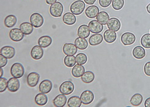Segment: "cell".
I'll return each mask as SVG.
<instances>
[{"label":"cell","instance_id":"cell-1","mask_svg":"<svg viewBox=\"0 0 150 107\" xmlns=\"http://www.w3.org/2000/svg\"><path fill=\"white\" fill-rule=\"evenodd\" d=\"M85 3L81 1V0H77L75 2H74L70 7V11L73 14L79 15L85 10Z\"/></svg>","mask_w":150,"mask_h":107},{"label":"cell","instance_id":"cell-2","mask_svg":"<svg viewBox=\"0 0 150 107\" xmlns=\"http://www.w3.org/2000/svg\"><path fill=\"white\" fill-rule=\"evenodd\" d=\"M25 73L24 67L20 63H16L13 64L11 68V73L13 77L17 78H22Z\"/></svg>","mask_w":150,"mask_h":107},{"label":"cell","instance_id":"cell-3","mask_svg":"<svg viewBox=\"0 0 150 107\" xmlns=\"http://www.w3.org/2000/svg\"><path fill=\"white\" fill-rule=\"evenodd\" d=\"M63 12V6L60 2H56L50 7V14L54 17H60Z\"/></svg>","mask_w":150,"mask_h":107},{"label":"cell","instance_id":"cell-4","mask_svg":"<svg viewBox=\"0 0 150 107\" xmlns=\"http://www.w3.org/2000/svg\"><path fill=\"white\" fill-rule=\"evenodd\" d=\"M74 90V84L70 81L63 82L59 86V92L66 96L69 95Z\"/></svg>","mask_w":150,"mask_h":107},{"label":"cell","instance_id":"cell-5","mask_svg":"<svg viewBox=\"0 0 150 107\" xmlns=\"http://www.w3.org/2000/svg\"><path fill=\"white\" fill-rule=\"evenodd\" d=\"M44 18L39 13H34L30 17V22L35 28L41 27L44 24Z\"/></svg>","mask_w":150,"mask_h":107},{"label":"cell","instance_id":"cell-6","mask_svg":"<svg viewBox=\"0 0 150 107\" xmlns=\"http://www.w3.org/2000/svg\"><path fill=\"white\" fill-rule=\"evenodd\" d=\"M136 40L135 36L132 32H125L121 37V41L124 45L128 46L132 45Z\"/></svg>","mask_w":150,"mask_h":107},{"label":"cell","instance_id":"cell-7","mask_svg":"<svg viewBox=\"0 0 150 107\" xmlns=\"http://www.w3.org/2000/svg\"><path fill=\"white\" fill-rule=\"evenodd\" d=\"M94 98V94L90 90H86L83 91L80 96V99L81 103L86 105H89L93 102Z\"/></svg>","mask_w":150,"mask_h":107},{"label":"cell","instance_id":"cell-8","mask_svg":"<svg viewBox=\"0 0 150 107\" xmlns=\"http://www.w3.org/2000/svg\"><path fill=\"white\" fill-rule=\"evenodd\" d=\"M23 32L18 28H13L9 32V37L12 41L14 42H20L24 38Z\"/></svg>","mask_w":150,"mask_h":107},{"label":"cell","instance_id":"cell-9","mask_svg":"<svg viewBox=\"0 0 150 107\" xmlns=\"http://www.w3.org/2000/svg\"><path fill=\"white\" fill-rule=\"evenodd\" d=\"M40 75L37 72H31L27 77V83L31 88H34L38 85L39 82Z\"/></svg>","mask_w":150,"mask_h":107},{"label":"cell","instance_id":"cell-10","mask_svg":"<svg viewBox=\"0 0 150 107\" xmlns=\"http://www.w3.org/2000/svg\"><path fill=\"white\" fill-rule=\"evenodd\" d=\"M53 87L52 82L49 80H44L39 84V89L40 92L44 94L49 93Z\"/></svg>","mask_w":150,"mask_h":107},{"label":"cell","instance_id":"cell-11","mask_svg":"<svg viewBox=\"0 0 150 107\" xmlns=\"http://www.w3.org/2000/svg\"><path fill=\"white\" fill-rule=\"evenodd\" d=\"M20 86V81L17 78L12 77L8 80V89L11 92H17Z\"/></svg>","mask_w":150,"mask_h":107},{"label":"cell","instance_id":"cell-12","mask_svg":"<svg viewBox=\"0 0 150 107\" xmlns=\"http://www.w3.org/2000/svg\"><path fill=\"white\" fill-rule=\"evenodd\" d=\"M88 27H89L90 31L94 34L101 32L104 28L103 25L100 23L98 20L91 21L88 24Z\"/></svg>","mask_w":150,"mask_h":107},{"label":"cell","instance_id":"cell-13","mask_svg":"<svg viewBox=\"0 0 150 107\" xmlns=\"http://www.w3.org/2000/svg\"><path fill=\"white\" fill-rule=\"evenodd\" d=\"M0 53L8 59H11L16 55V50L11 46H4L0 50Z\"/></svg>","mask_w":150,"mask_h":107},{"label":"cell","instance_id":"cell-14","mask_svg":"<svg viewBox=\"0 0 150 107\" xmlns=\"http://www.w3.org/2000/svg\"><path fill=\"white\" fill-rule=\"evenodd\" d=\"M31 56L33 59L35 60H39L44 56V50L42 47L40 45H36L33 46L31 51Z\"/></svg>","mask_w":150,"mask_h":107},{"label":"cell","instance_id":"cell-15","mask_svg":"<svg viewBox=\"0 0 150 107\" xmlns=\"http://www.w3.org/2000/svg\"><path fill=\"white\" fill-rule=\"evenodd\" d=\"M77 48L75 44H72L71 43L65 44L63 46V51L66 55H71L73 56L77 54Z\"/></svg>","mask_w":150,"mask_h":107},{"label":"cell","instance_id":"cell-16","mask_svg":"<svg viewBox=\"0 0 150 107\" xmlns=\"http://www.w3.org/2000/svg\"><path fill=\"white\" fill-rule=\"evenodd\" d=\"M107 27L108 30L117 32L121 28L120 21L117 18H111L107 23Z\"/></svg>","mask_w":150,"mask_h":107},{"label":"cell","instance_id":"cell-17","mask_svg":"<svg viewBox=\"0 0 150 107\" xmlns=\"http://www.w3.org/2000/svg\"><path fill=\"white\" fill-rule=\"evenodd\" d=\"M99 13V9L98 6L91 5L88 7L85 10V15L90 18H96Z\"/></svg>","mask_w":150,"mask_h":107},{"label":"cell","instance_id":"cell-18","mask_svg":"<svg viewBox=\"0 0 150 107\" xmlns=\"http://www.w3.org/2000/svg\"><path fill=\"white\" fill-rule=\"evenodd\" d=\"M132 55L135 59H142L144 58L146 56V51L144 47L140 46H135L133 49Z\"/></svg>","mask_w":150,"mask_h":107},{"label":"cell","instance_id":"cell-19","mask_svg":"<svg viewBox=\"0 0 150 107\" xmlns=\"http://www.w3.org/2000/svg\"><path fill=\"white\" fill-rule=\"evenodd\" d=\"M117 35L115 31L111 30H107L104 33V38L106 42L111 44L114 42L117 39Z\"/></svg>","mask_w":150,"mask_h":107},{"label":"cell","instance_id":"cell-20","mask_svg":"<svg viewBox=\"0 0 150 107\" xmlns=\"http://www.w3.org/2000/svg\"><path fill=\"white\" fill-rule=\"evenodd\" d=\"M90 30L86 25H81L79 26L77 31V35L81 38L86 39L90 34Z\"/></svg>","mask_w":150,"mask_h":107},{"label":"cell","instance_id":"cell-21","mask_svg":"<svg viewBox=\"0 0 150 107\" xmlns=\"http://www.w3.org/2000/svg\"><path fill=\"white\" fill-rule=\"evenodd\" d=\"M53 105L57 107L64 106L66 103H67V98L66 97V95L63 94L58 95L53 99Z\"/></svg>","mask_w":150,"mask_h":107},{"label":"cell","instance_id":"cell-22","mask_svg":"<svg viewBox=\"0 0 150 107\" xmlns=\"http://www.w3.org/2000/svg\"><path fill=\"white\" fill-rule=\"evenodd\" d=\"M85 68L83 65H75L72 69V75L75 78H80L85 72Z\"/></svg>","mask_w":150,"mask_h":107},{"label":"cell","instance_id":"cell-23","mask_svg":"<svg viewBox=\"0 0 150 107\" xmlns=\"http://www.w3.org/2000/svg\"><path fill=\"white\" fill-rule=\"evenodd\" d=\"M76 17L71 12H67L63 17V21L64 23L67 25H73L76 22Z\"/></svg>","mask_w":150,"mask_h":107},{"label":"cell","instance_id":"cell-24","mask_svg":"<svg viewBox=\"0 0 150 107\" xmlns=\"http://www.w3.org/2000/svg\"><path fill=\"white\" fill-rule=\"evenodd\" d=\"M52 43V39L49 36H44L40 37L38 40V45L42 48H47Z\"/></svg>","mask_w":150,"mask_h":107},{"label":"cell","instance_id":"cell-25","mask_svg":"<svg viewBox=\"0 0 150 107\" xmlns=\"http://www.w3.org/2000/svg\"><path fill=\"white\" fill-rule=\"evenodd\" d=\"M34 26L31 23L28 22H24L22 23L20 25V29L21 30L24 34L25 35H30L33 32Z\"/></svg>","mask_w":150,"mask_h":107},{"label":"cell","instance_id":"cell-26","mask_svg":"<svg viewBox=\"0 0 150 107\" xmlns=\"http://www.w3.org/2000/svg\"><path fill=\"white\" fill-rule=\"evenodd\" d=\"M103 36L102 34L98 33L92 35L89 39V43L92 46H96L100 44L103 41Z\"/></svg>","mask_w":150,"mask_h":107},{"label":"cell","instance_id":"cell-27","mask_svg":"<svg viewBox=\"0 0 150 107\" xmlns=\"http://www.w3.org/2000/svg\"><path fill=\"white\" fill-rule=\"evenodd\" d=\"M35 100L38 105L44 106L48 102V97L45 95V94L40 92L36 96Z\"/></svg>","mask_w":150,"mask_h":107},{"label":"cell","instance_id":"cell-28","mask_svg":"<svg viewBox=\"0 0 150 107\" xmlns=\"http://www.w3.org/2000/svg\"><path fill=\"white\" fill-rule=\"evenodd\" d=\"M96 19L102 25H106L107 24L109 20H110V17H109V15L107 12L105 11H101L98 14Z\"/></svg>","mask_w":150,"mask_h":107},{"label":"cell","instance_id":"cell-29","mask_svg":"<svg viewBox=\"0 0 150 107\" xmlns=\"http://www.w3.org/2000/svg\"><path fill=\"white\" fill-rule=\"evenodd\" d=\"M80 97L79 96H72L67 101V105L69 107H80L81 105Z\"/></svg>","mask_w":150,"mask_h":107},{"label":"cell","instance_id":"cell-30","mask_svg":"<svg viewBox=\"0 0 150 107\" xmlns=\"http://www.w3.org/2000/svg\"><path fill=\"white\" fill-rule=\"evenodd\" d=\"M75 45L77 46V48L79 50H83L86 49L88 47V42L84 38L81 37H77L75 40Z\"/></svg>","mask_w":150,"mask_h":107},{"label":"cell","instance_id":"cell-31","mask_svg":"<svg viewBox=\"0 0 150 107\" xmlns=\"http://www.w3.org/2000/svg\"><path fill=\"white\" fill-rule=\"evenodd\" d=\"M81 78V81L84 83H91L94 81L95 76L93 72L91 71H86L83 73Z\"/></svg>","mask_w":150,"mask_h":107},{"label":"cell","instance_id":"cell-32","mask_svg":"<svg viewBox=\"0 0 150 107\" xmlns=\"http://www.w3.org/2000/svg\"><path fill=\"white\" fill-rule=\"evenodd\" d=\"M17 17L13 15H9L7 16L4 19V25L7 28H12L17 23Z\"/></svg>","mask_w":150,"mask_h":107},{"label":"cell","instance_id":"cell-33","mask_svg":"<svg viewBox=\"0 0 150 107\" xmlns=\"http://www.w3.org/2000/svg\"><path fill=\"white\" fill-rule=\"evenodd\" d=\"M143 102V97L140 94H135L131 99V104L134 106H138L141 105Z\"/></svg>","mask_w":150,"mask_h":107},{"label":"cell","instance_id":"cell-34","mask_svg":"<svg viewBox=\"0 0 150 107\" xmlns=\"http://www.w3.org/2000/svg\"><path fill=\"white\" fill-rule=\"evenodd\" d=\"M64 63L67 68H72V67H74L76 65V57L74 56V55H66V56L64 59Z\"/></svg>","mask_w":150,"mask_h":107},{"label":"cell","instance_id":"cell-35","mask_svg":"<svg viewBox=\"0 0 150 107\" xmlns=\"http://www.w3.org/2000/svg\"><path fill=\"white\" fill-rule=\"evenodd\" d=\"M141 44L145 49H150V34L147 33L142 36L141 39Z\"/></svg>","mask_w":150,"mask_h":107},{"label":"cell","instance_id":"cell-36","mask_svg":"<svg viewBox=\"0 0 150 107\" xmlns=\"http://www.w3.org/2000/svg\"><path fill=\"white\" fill-rule=\"evenodd\" d=\"M76 60L77 64L80 65H83L86 63L88 61V57L84 53H80L79 54H77L76 56Z\"/></svg>","mask_w":150,"mask_h":107},{"label":"cell","instance_id":"cell-37","mask_svg":"<svg viewBox=\"0 0 150 107\" xmlns=\"http://www.w3.org/2000/svg\"><path fill=\"white\" fill-rule=\"evenodd\" d=\"M112 8L116 10L119 11L123 8L125 4L124 0H112Z\"/></svg>","mask_w":150,"mask_h":107},{"label":"cell","instance_id":"cell-38","mask_svg":"<svg viewBox=\"0 0 150 107\" xmlns=\"http://www.w3.org/2000/svg\"><path fill=\"white\" fill-rule=\"evenodd\" d=\"M8 80L5 78H0V92H4L6 89H8Z\"/></svg>","mask_w":150,"mask_h":107},{"label":"cell","instance_id":"cell-39","mask_svg":"<svg viewBox=\"0 0 150 107\" xmlns=\"http://www.w3.org/2000/svg\"><path fill=\"white\" fill-rule=\"evenodd\" d=\"M99 3L102 8H107L112 3V0H99Z\"/></svg>","mask_w":150,"mask_h":107},{"label":"cell","instance_id":"cell-40","mask_svg":"<svg viewBox=\"0 0 150 107\" xmlns=\"http://www.w3.org/2000/svg\"><path fill=\"white\" fill-rule=\"evenodd\" d=\"M8 64V58L2 55H0V65L1 68H4Z\"/></svg>","mask_w":150,"mask_h":107},{"label":"cell","instance_id":"cell-41","mask_svg":"<svg viewBox=\"0 0 150 107\" xmlns=\"http://www.w3.org/2000/svg\"><path fill=\"white\" fill-rule=\"evenodd\" d=\"M144 72L145 73V75L150 77V61L147 62L145 65H144Z\"/></svg>","mask_w":150,"mask_h":107},{"label":"cell","instance_id":"cell-42","mask_svg":"<svg viewBox=\"0 0 150 107\" xmlns=\"http://www.w3.org/2000/svg\"><path fill=\"white\" fill-rule=\"evenodd\" d=\"M96 1V0H84L85 3L88 5H93Z\"/></svg>","mask_w":150,"mask_h":107},{"label":"cell","instance_id":"cell-43","mask_svg":"<svg viewBox=\"0 0 150 107\" xmlns=\"http://www.w3.org/2000/svg\"><path fill=\"white\" fill-rule=\"evenodd\" d=\"M57 0H45L46 3L49 5H52L53 4L57 2Z\"/></svg>","mask_w":150,"mask_h":107},{"label":"cell","instance_id":"cell-44","mask_svg":"<svg viewBox=\"0 0 150 107\" xmlns=\"http://www.w3.org/2000/svg\"><path fill=\"white\" fill-rule=\"evenodd\" d=\"M145 106L146 107H150V97L148 98L145 102Z\"/></svg>","mask_w":150,"mask_h":107},{"label":"cell","instance_id":"cell-45","mask_svg":"<svg viewBox=\"0 0 150 107\" xmlns=\"http://www.w3.org/2000/svg\"><path fill=\"white\" fill-rule=\"evenodd\" d=\"M3 74H4V71H3V68H0V76H1V77H3Z\"/></svg>","mask_w":150,"mask_h":107},{"label":"cell","instance_id":"cell-46","mask_svg":"<svg viewBox=\"0 0 150 107\" xmlns=\"http://www.w3.org/2000/svg\"><path fill=\"white\" fill-rule=\"evenodd\" d=\"M146 10H147V11H148V12L149 13V14H150V3L147 6Z\"/></svg>","mask_w":150,"mask_h":107}]
</instances>
